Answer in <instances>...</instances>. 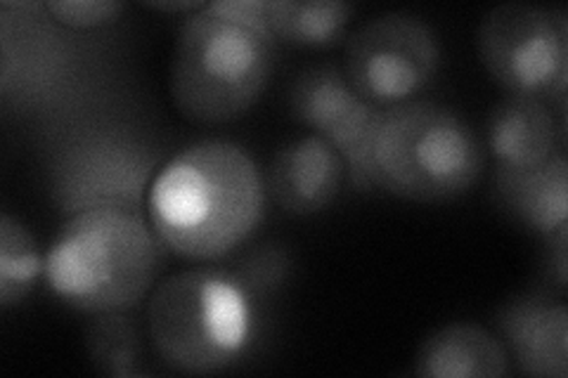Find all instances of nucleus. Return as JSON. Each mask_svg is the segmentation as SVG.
Wrapping results in <instances>:
<instances>
[{
  "label": "nucleus",
  "mask_w": 568,
  "mask_h": 378,
  "mask_svg": "<svg viewBox=\"0 0 568 378\" xmlns=\"http://www.w3.org/2000/svg\"><path fill=\"white\" fill-rule=\"evenodd\" d=\"M85 355L95 371L110 378H133L140 376L145 350L138 324L126 313H102L93 315L85 324L83 334Z\"/></svg>",
  "instance_id": "17"
},
{
  "label": "nucleus",
  "mask_w": 568,
  "mask_h": 378,
  "mask_svg": "<svg viewBox=\"0 0 568 378\" xmlns=\"http://www.w3.org/2000/svg\"><path fill=\"white\" fill-rule=\"evenodd\" d=\"M355 8L336 0H265V22L275 39L304 48L344 41Z\"/></svg>",
  "instance_id": "16"
},
{
  "label": "nucleus",
  "mask_w": 568,
  "mask_h": 378,
  "mask_svg": "<svg viewBox=\"0 0 568 378\" xmlns=\"http://www.w3.org/2000/svg\"><path fill=\"white\" fill-rule=\"evenodd\" d=\"M493 202L514 225L540 237L568 227V164L564 152L532 168L495 166Z\"/></svg>",
  "instance_id": "13"
},
{
  "label": "nucleus",
  "mask_w": 568,
  "mask_h": 378,
  "mask_svg": "<svg viewBox=\"0 0 568 378\" xmlns=\"http://www.w3.org/2000/svg\"><path fill=\"white\" fill-rule=\"evenodd\" d=\"M145 8H152V10H159V12H197L202 8H206V3H200V0H181V3H142Z\"/></svg>",
  "instance_id": "21"
},
{
  "label": "nucleus",
  "mask_w": 568,
  "mask_h": 378,
  "mask_svg": "<svg viewBox=\"0 0 568 378\" xmlns=\"http://www.w3.org/2000/svg\"><path fill=\"white\" fill-rule=\"evenodd\" d=\"M123 8L126 6L119 3V0H50V3H45V10L52 20L71 31L112 24L114 20H119Z\"/></svg>",
  "instance_id": "19"
},
{
  "label": "nucleus",
  "mask_w": 568,
  "mask_h": 378,
  "mask_svg": "<svg viewBox=\"0 0 568 378\" xmlns=\"http://www.w3.org/2000/svg\"><path fill=\"white\" fill-rule=\"evenodd\" d=\"M45 269V256L36 246L33 234L10 213L0 218V308L20 305Z\"/></svg>",
  "instance_id": "18"
},
{
  "label": "nucleus",
  "mask_w": 568,
  "mask_h": 378,
  "mask_svg": "<svg viewBox=\"0 0 568 378\" xmlns=\"http://www.w3.org/2000/svg\"><path fill=\"white\" fill-rule=\"evenodd\" d=\"M287 106L294 121L342 154L355 190H372L369 140L382 106L363 100L344 71L329 64L298 71L290 85Z\"/></svg>",
  "instance_id": "9"
},
{
  "label": "nucleus",
  "mask_w": 568,
  "mask_h": 378,
  "mask_svg": "<svg viewBox=\"0 0 568 378\" xmlns=\"http://www.w3.org/2000/svg\"><path fill=\"white\" fill-rule=\"evenodd\" d=\"M156 161V152L131 133H81L55 159L52 196L67 215L95 208L140 211L142 202L148 204Z\"/></svg>",
  "instance_id": "8"
},
{
  "label": "nucleus",
  "mask_w": 568,
  "mask_h": 378,
  "mask_svg": "<svg viewBox=\"0 0 568 378\" xmlns=\"http://www.w3.org/2000/svg\"><path fill=\"white\" fill-rule=\"evenodd\" d=\"M484 135L497 166L507 168L540 166L564 147V123L557 121L552 104L526 95H505L495 102Z\"/></svg>",
  "instance_id": "14"
},
{
  "label": "nucleus",
  "mask_w": 568,
  "mask_h": 378,
  "mask_svg": "<svg viewBox=\"0 0 568 378\" xmlns=\"http://www.w3.org/2000/svg\"><path fill=\"white\" fill-rule=\"evenodd\" d=\"M486 168V147L446 104L410 100L386 106L369 140L372 187L415 204L467 194Z\"/></svg>",
  "instance_id": "5"
},
{
  "label": "nucleus",
  "mask_w": 568,
  "mask_h": 378,
  "mask_svg": "<svg viewBox=\"0 0 568 378\" xmlns=\"http://www.w3.org/2000/svg\"><path fill=\"white\" fill-rule=\"evenodd\" d=\"M265 180L244 147L202 140L159 168L148 218L171 254L194 263L233 256L261 225Z\"/></svg>",
  "instance_id": "1"
},
{
  "label": "nucleus",
  "mask_w": 568,
  "mask_h": 378,
  "mask_svg": "<svg viewBox=\"0 0 568 378\" xmlns=\"http://www.w3.org/2000/svg\"><path fill=\"white\" fill-rule=\"evenodd\" d=\"M346 164L327 140L306 135L280 147L271 161L265 190L290 215H313L339 196Z\"/></svg>",
  "instance_id": "12"
},
{
  "label": "nucleus",
  "mask_w": 568,
  "mask_h": 378,
  "mask_svg": "<svg viewBox=\"0 0 568 378\" xmlns=\"http://www.w3.org/2000/svg\"><path fill=\"white\" fill-rule=\"evenodd\" d=\"M495 336L524 376H568V310L549 294L511 296L495 313Z\"/></svg>",
  "instance_id": "11"
},
{
  "label": "nucleus",
  "mask_w": 568,
  "mask_h": 378,
  "mask_svg": "<svg viewBox=\"0 0 568 378\" xmlns=\"http://www.w3.org/2000/svg\"><path fill=\"white\" fill-rule=\"evenodd\" d=\"M413 371L422 378H500L509 374V357L481 324L450 321L422 340Z\"/></svg>",
  "instance_id": "15"
},
{
  "label": "nucleus",
  "mask_w": 568,
  "mask_h": 378,
  "mask_svg": "<svg viewBox=\"0 0 568 378\" xmlns=\"http://www.w3.org/2000/svg\"><path fill=\"white\" fill-rule=\"evenodd\" d=\"M17 17L3 10V71L0 90L6 104H36L52 98L69 81L74 69V50L67 33L52 29V17L43 6H12Z\"/></svg>",
  "instance_id": "10"
},
{
  "label": "nucleus",
  "mask_w": 568,
  "mask_h": 378,
  "mask_svg": "<svg viewBox=\"0 0 568 378\" xmlns=\"http://www.w3.org/2000/svg\"><path fill=\"white\" fill-rule=\"evenodd\" d=\"M436 31L413 12H386L355 29L344 50V74L369 104L415 100L440 69Z\"/></svg>",
  "instance_id": "7"
},
{
  "label": "nucleus",
  "mask_w": 568,
  "mask_h": 378,
  "mask_svg": "<svg viewBox=\"0 0 568 378\" xmlns=\"http://www.w3.org/2000/svg\"><path fill=\"white\" fill-rule=\"evenodd\" d=\"M164 248L140 211H83L69 215L48 246L43 277L79 313H129L162 273Z\"/></svg>",
  "instance_id": "3"
},
{
  "label": "nucleus",
  "mask_w": 568,
  "mask_h": 378,
  "mask_svg": "<svg viewBox=\"0 0 568 378\" xmlns=\"http://www.w3.org/2000/svg\"><path fill=\"white\" fill-rule=\"evenodd\" d=\"M568 14L528 3L497 6L478 24L476 50L488 76L507 95L566 104Z\"/></svg>",
  "instance_id": "6"
},
{
  "label": "nucleus",
  "mask_w": 568,
  "mask_h": 378,
  "mask_svg": "<svg viewBox=\"0 0 568 378\" xmlns=\"http://www.w3.org/2000/svg\"><path fill=\"white\" fill-rule=\"evenodd\" d=\"M277 64L265 0H221L185 17L171 58L175 110L194 123L242 119L261 100Z\"/></svg>",
  "instance_id": "2"
},
{
  "label": "nucleus",
  "mask_w": 568,
  "mask_h": 378,
  "mask_svg": "<svg viewBox=\"0 0 568 378\" xmlns=\"http://www.w3.org/2000/svg\"><path fill=\"white\" fill-rule=\"evenodd\" d=\"M258 305L235 269H185L159 284L150 298L152 348L166 367L181 374H219L252 348Z\"/></svg>",
  "instance_id": "4"
},
{
  "label": "nucleus",
  "mask_w": 568,
  "mask_h": 378,
  "mask_svg": "<svg viewBox=\"0 0 568 378\" xmlns=\"http://www.w3.org/2000/svg\"><path fill=\"white\" fill-rule=\"evenodd\" d=\"M547 239V248H545V275L547 282L552 284V289H557L559 294L566 292V277H568V267H566V244H568V227H561L559 232L549 234Z\"/></svg>",
  "instance_id": "20"
}]
</instances>
